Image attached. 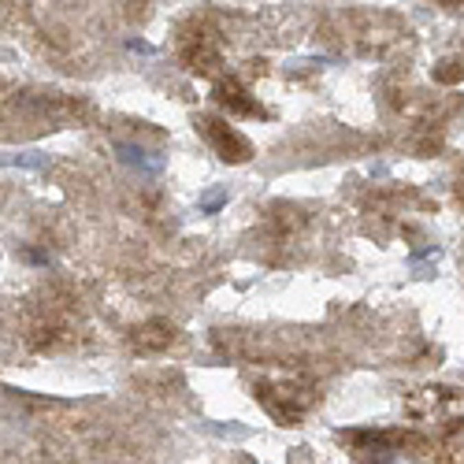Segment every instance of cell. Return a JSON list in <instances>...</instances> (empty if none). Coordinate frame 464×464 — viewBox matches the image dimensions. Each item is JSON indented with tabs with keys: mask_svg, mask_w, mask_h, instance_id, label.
I'll return each instance as SVG.
<instances>
[{
	"mask_svg": "<svg viewBox=\"0 0 464 464\" xmlns=\"http://www.w3.org/2000/svg\"><path fill=\"white\" fill-rule=\"evenodd\" d=\"M115 152H119V160L126 163V167L141 171V175H160V171H163V156H156V152H149V149H141V145L119 141V145H115Z\"/></svg>",
	"mask_w": 464,
	"mask_h": 464,
	"instance_id": "obj_1",
	"label": "cell"
},
{
	"mask_svg": "<svg viewBox=\"0 0 464 464\" xmlns=\"http://www.w3.org/2000/svg\"><path fill=\"white\" fill-rule=\"evenodd\" d=\"M0 163H8V167H30V171H41L49 160H45L41 152H15V156H4Z\"/></svg>",
	"mask_w": 464,
	"mask_h": 464,
	"instance_id": "obj_2",
	"label": "cell"
},
{
	"mask_svg": "<svg viewBox=\"0 0 464 464\" xmlns=\"http://www.w3.org/2000/svg\"><path fill=\"white\" fill-rule=\"evenodd\" d=\"M223 205H227V189H212V194L201 197V212H205V216H216Z\"/></svg>",
	"mask_w": 464,
	"mask_h": 464,
	"instance_id": "obj_3",
	"label": "cell"
}]
</instances>
